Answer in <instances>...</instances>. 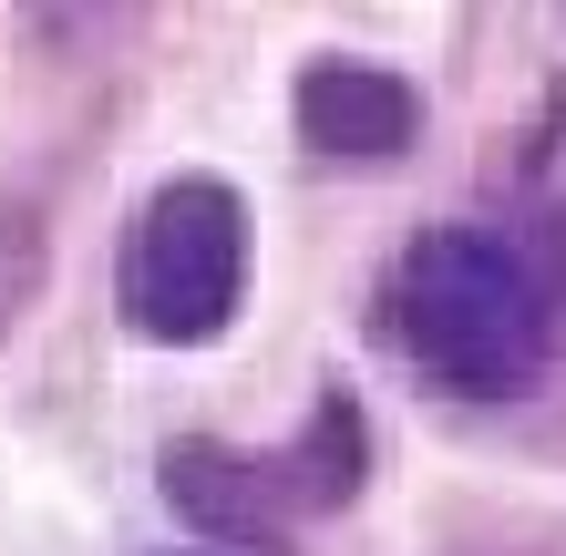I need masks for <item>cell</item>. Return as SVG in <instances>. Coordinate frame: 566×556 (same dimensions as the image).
Returning <instances> with one entry per match:
<instances>
[{
	"instance_id": "cell-1",
	"label": "cell",
	"mask_w": 566,
	"mask_h": 556,
	"mask_svg": "<svg viewBox=\"0 0 566 556\" xmlns=\"http://www.w3.org/2000/svg\"><path fill=\"white\" fill-rule=\"evenodd\" d=\"M371 331L412 381L453 402H515L566 350V279L505 217H443L381 269Z\"/></svg>"
},
{
	"instance_id": "cell-2",
	"label": "cell",
	"mask_w": 566,
	"mask_h": 556,
	"mask_svg": "<svg viewBox=\"0 0 566 556\" xmlns=\"http://www.w3.org/2000/svg\"><path fill=\"white\" fill-rule=\"evenodd\" d=\"M371 474V422H360L350 381H319L289 443H217V433H176L155 453L165 505L217 546H258L279 556L310 515H340Z\"/></svg>"
},
{
	"instance_id": "cell-3",
	"label": "cell",
	"mask_w": 566,
	"mask_h": 556,
	"mask_svg": "<svg viewBox=\"0 0 566 556\" xmlns=\"http://www.w3.org/2000/svg\"><path fill=\"white\" fill-rule=\"evenodd\" d=\"M248 289V207L227 176H165L145 186V207L124 217L114 248V310L124 331L155 350H207L238 319Z\"/></svg>"
},
{
	"instance_id": "cell-4",
	"label": "cell",
	"mask_w": 566,
	"mask_h": 556,
	"mask_svg": "<svg viewBox=\"0 0 566 556\" xmlns=\"http://www.w3.org/2000/svg\"><path fill=\"white\" fill-rule=\"evenodd\" d=\"M289 124L310 155H350V166H381L422 135V83L381 52H310L289 83Z\"/></svg>"
},
{
	"instance_id": "cell-5",
	"label": "cell",
	"mask_w": 566,
	"mask_h": 556,
	"mask_svg": "<svg viewBox=\"0 0 566 556\" xmlns=\"http://www.w3.org/2000/svg\"><path fill=\"white\" fill-rule=\"evenodd\" d=\"M42 279H52V227L31 196H0V340L21 331V310L42 300Z\"/></svg>"
}]
</instances>
